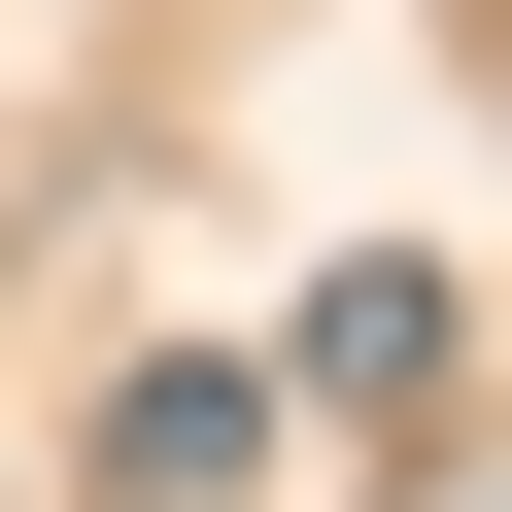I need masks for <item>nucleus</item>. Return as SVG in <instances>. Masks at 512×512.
Instances as JSON below:
<instances>
[{"label":"nucleus","instance_id":"obj_1","mask_svg":"<svg viewBox=\"0 0 512 512\" xmlns=\"http://www.w3.org/2000/svg\"><path fill=\"white\" fill-rule=\"evenodd\" d=\"M103 478H137V512H205V478H274V376H239V342H171V376L103 410Z\"/></svg>","mask_w":512,"mask_h":512}]
</instances>
